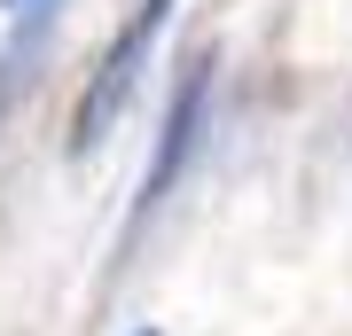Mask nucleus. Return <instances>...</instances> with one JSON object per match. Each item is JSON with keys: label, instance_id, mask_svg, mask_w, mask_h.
I'll return each instance as SVG.
<instances>
[{"label": "nucleus", "instance_id": "f257e3e1", "mask_svg": "<svg viewBox=\"0 0 352 336\" xmlns=\"http://www.w3.org/2000/svg\"><path fill=\"white\" fill-rule=\"evenodd\" d=\"M164 16H173V0H141V16H133V24H126V32L110 39V55H102L94 87L78 94V117H71V157L102 149V133H110V117L126 110L133 78H141V55H149V39L164 32Z\"/></svg>", "mask_w": 352, "mask_h": 336}, {"label": "nucleus", "instance_id": "f03ea898", "mask_svg": "<svg viewBox=\"0 0 352 336\" xmlns=\"http://www.w3.org/2000/svg\"><path fill=\"white\" fill-rule=\"evenodd\" d=\"M204 87H212V63H196L188 78H180V94H173V117H164V141H157V164H149V180H141V212L173 188L180 172V157H188V141H196V110H204Z\"/></svg>", "mask_w": 352, "mask_h": 336}]
</instances>
